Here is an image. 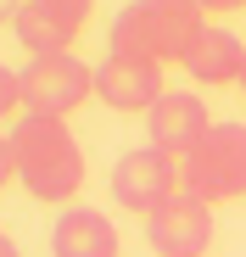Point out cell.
Returning a JSON list of instances; mask_svg holds the SVG:
<instances>
[{
    "instance_id": "obj_12",
    "label": "cell",
    "mask_w": 246,
    "mask_h": 257,
    "mask_svg": "<svg viewBox=\"0 0 246 257\" xmlns=\"http://www.w3.org/2000/svg\"><path fill=\"white\" fill-rule=\"evenodd\" d=\"M23 106V67H0V112H17Z\"/></svg>"
},
{
    "instance_id": "obj_7",
    "label": "cell",
    "mask_w": 246,
    "mask_h": 257,
    "mask_svg": "<svg viewBox=\"0 0 246 257\" xmlns=\"http://www.w3.org/2000/svg\"><path fill=\"white\" fill-rule=\"evenodd\" d=\"M90 6L84 0H23L12 6V28L28 45V56H67L73 39L84 34Z\"/></svg>"
},
{
    "instance_id": "obj_1",
    "label": "cell",
    "mask_w": 246,
    "mask_h": 257,
    "mask_svg": "<svg viewBox=\"0 0 246 257\" xmlns=\"http://www.w3.org/2000/svg\"><path fill=\"white\" fill-rule=\"evenodd\" d=\"M6 146L17 162V185L45 207H67L90 179V157L62 117H17L6 128Z\"/></svg>"
},
{
    "instance_id": "obj_14",
    "label": "cell",
    "mask_w": 246,
    "mask_h": 257,
    "mask_svg": "<svg viewBox=\"0 0 246 257\" xmlns=\"http://www.w3.org/2000/svg\"><path fill=\"white\" fill-rule=\"evenodd\" d=\"M240 90H246V73H240Z\"/></svg>"
},
{
    "instance_id": "obj_11",
    "label": "cell",
    "mask_w": 246,
    "mask_h": 257,
    "mask_svg": "<svg viewBox=\"0 0 246 257\" xmlns=\"http://www.w3.org/2000/svg\"><path fill=\"white\" fill-rule=\"evenodd\" d=\"M196 84H240V73H246V45L229 34V28H218V23H207L196 39H190V51H185V62H179Z\"/></svg>"
},
{
    "instance_id": "obj_6",
    "label": "cell",
    "mask_w": 246,
    "mask_h": 257,
    "mask_svg": "<svg viewBox=\"0 0 246 257\" xmlns=\"http://www.w3.org/2000/svg\"><path fill=\"white\" fill-rule=\"evenodd\" d=\"M106 190H112V201H117L123 212H140V218H146L157 201H168V196H174V190H185V185H179L174 162L162 157L157 146H140V151H123V157L112 162Z\"/></svg>"
},
{
    "instance_id": "obj_10",
    "label": "cell",
    "mask_w": 246,
    "mask_h": 257,
    "mask_svg": "<svg viewBox=\"0 0 246 257\" xmlns=\"http://www.w3.org/2000/svg\"><path fill=\"white\" fill-rule=\"evenodd\" d=\"M117 246H123L117 224L101 207H84V201L62 207L51 224V257H117Z\"/></svg>"
},
{
    "instance_id": "obj_2",
    "label": "cell",
    "mask_w": 246,
    "mask_h": 257,
    "mask_svg": "<svg viewBox=\"0 0 246 257\" xmlns=\"http://www.w3.org/2000/svg\"><path fill=\"white\" fill-rule=\"evenodd\" d=\"M207 28L196 0H129L117 6L112 34H106V51L112 56H135V62H185L190 39Z\"/></svg>"
},
{
    "instance_id": "obj_13",
    "label": "cell",
    "mask_w": 246,
    "mask_h": 257,
    "mask_svg": "<svg viewBox=\"0 0 246 257\" xmlns=\"http://www.w3.org/2000/svg\"><path fill=\"white\" fill-rule=\"evenodd\" d=\"M0 257H17V240H0Z\"/></svg>"
},
{
    "instance_id": "obj_9",
    "label": "cell",
    "mask_w": 246,
    "mask_h": 257,
    "mask_svg": "<svg viewBox=\"0 0 246 257\" xmlns=\"http://www.w3.org/2000/svg\"><path fill=\"white\" fill-rule=\"evenodd\" d=\"M95 95H101L112 112H151L168 90H162V67L106 51V62L95 67Z\"/></svg>"
},
{
    "instance_id": "obj_8",
    "label": "cell",
    "mask_w": 246,
    "mask_h": 257,
    "mask_svg": "<svg viewBox=\"0 0 246 257\" xmlns=\"http://www.w3.org/2000/svg\"><path fill=\"white\" fill-rule=\"evenodd\" d=\"M207 135H213V117L201 106V95H190V90H168L146 112V140L162 157H190Z\"/></svg>"
},
{
    "instance_id": "obj_4",
    "label": "cell",
    "mask_w": 246,
    "mask_h": 257,
    "mask_svg": "<svg viewBox=\"0 0 246 257\" xmlns=\"http://www.w3.org/2000/svg\"><path fill=\"white\" fill-rule=\"evenodd\" d=\"M190 190L207 207L246 196V123H213V135L190 151Z\"/></svg>"
},
{
    "instance_id": "obj_5",
    "label": "cell",
    "mask_w": 246,
    "mask_h": 257,
    "mask_svg": "<svg viewBox=\"0 0 246 257\" xmlns=\"http://www.w3.org/2000/svg\"><path fill=\"white\" fill-rule=\"evenodd\" d=\"M146 246L157 257H201L213 246V207L196 190H174L146 212Z\"/></svg>"
},
{
    "instance_id": "obj_3",
    "label": "cell",
    "mask_w": 246,
    "mask_h": 257,
    "mask_svg": "<svg viewBox=\"0 0 246 257\" xmlns=\"http://www.w3.org/2000/svg\"><path fill=\"white\" fill-rule=\"evenodd\" d=\"M84 95H95V67L67 56H34L23 67V117H62L84 106Z\"/></svg>"
}]
</instances>
